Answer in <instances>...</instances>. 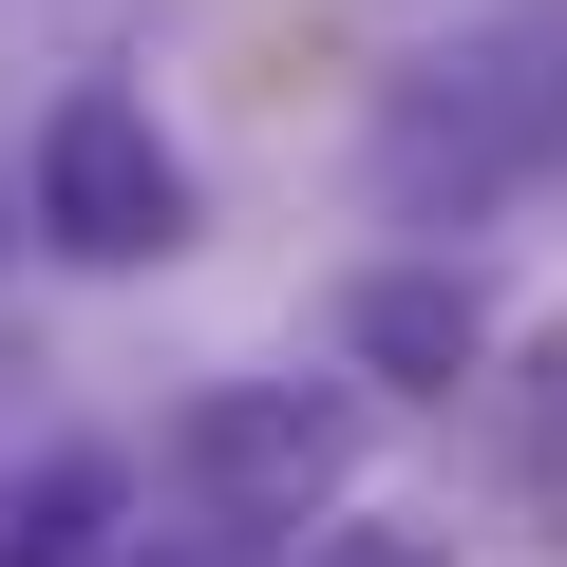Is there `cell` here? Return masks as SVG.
I'll use <instances>...</instances> for the list:
<instances>
[{
  "instance_id": "obj_1",
  "label": "cell",
  "mask_w": 567,
  "mask_h": 567,
  "mask_svg": "<svg viewBox=\"0 0 567 567\" xmlns=\"http://www.w3.org/2000/svg\"><path fill=\"white\" fill-rule=\"evenodd\" d=\"M171 454H189V492L227 529H303V511L360 492V398H322V379H208Z\"/></svg>"
},
{
  "instance_id": "obj_2",
  "label": "cell",
  "mask_w": 567,
  "mask_h": 567,
  "mask_svg": "<svg viewBox=\"0 0 567 567\" xmlns=\"http://www.w3.org/2000/svg\"><path fill=\"white\" fill-rule=\"evenodd\" d=\"M39 246H58V265H171V246H189V171H171V133H152L114 76L39 114Z\"/></svg>"
},
{
  "instance_id": "obj_3",
  "label": "cell",
  "mask_w": 567,
  "mask_h": 567,
  "mask_svg": "<svg viewBox=\"0 0 567 567\" xmlns=\"http://www.w3.org/2000/svg\"><path fill=\"white\" fill-rule=\"evenodd\" d=\"M529 152H548V76H511V58H435V76L398 95V133H379L398 189H435V171H454V189H511Z\"/></svg>"
},
{
  "instance_id": "obj_4",
  "label": "cell",
  "mask_w": 567,
  "mask_h": 567,
  "mask_svg": "<svg viewBox=\"0 0 567 567\" xmlns=\"http://www.w3.org/2000/svg\"><path fill=\"white\" fill-rule=\"evenodd\" d=\"M341 360H360L379 398H454V379L492 360L473 265H360V284H341Z\"/></svg>"
},
{
  "instance_id": "obj_5",
  "label": "cell",
  "mask_w": 567,
  "mask_h": 567,
  "mask_svg": "<svg viewBox=\"0 0 567 567\" xmlns=\"http://www.w3.org/2000/svg\"><path fill=\"white\" fill-rule=\"evenodd\" d=\"M114 548V454H58L20 511H0V567H95Z\"/></svg>"
},
{
  "instance_id": "obj_6",
  "label": "cell",
  "mask_w": 567,
  "mask_h": 567,
  "mask_svg": "<svg viewBox=\"0 0 567 567\" xmlns=\"http://www.w3.org/2000/svg\"><path fill=\"white\" fill-rule=\"evenodd\" d=\"M511 511L567 548V322L529 341V379H511Z\"/></svg>"
},
{
  "instance_id": "obj_7",
  "label": "cell",
  "mask_w": 567,
  "mask_h": 567,
  "mask_svg": "<svg viewBox=\"0 0 567 567\" xmlns=\"http://www.w3.org/2000/svg\"><path fill=\"white\" fill-rule=\"evenodd\" d=\"M303 567H454V548H435V529H398V511H341Z\"/></svg>"
}]
</instances>
